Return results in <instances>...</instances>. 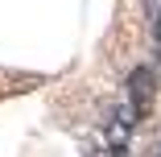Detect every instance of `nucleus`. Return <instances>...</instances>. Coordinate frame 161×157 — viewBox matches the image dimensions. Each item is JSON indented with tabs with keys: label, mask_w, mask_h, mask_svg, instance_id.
I'll return each mask as SVG.
<instances>
[{
	"label": "nucleus",
	"mask_w": 161,
	"mask_h": 157,
	"mask_svg": "<svg viewBox=\"0 0 161 157\" xmlns=\"http://www.w3.org/2000/svg\"><path fill=\"white\" fill-rule=\"evenodd\" d=\"M132 128H136V116L128 104H120L108 124H103V137H99V157H128V141H132Z\"/></svg>",
	"instance_id": "f257e3e1"
},
{
	"label": "nucleus",
	"mask_w": 161,
	"mask_h": 157,
	"mask_svg": "<svg viewBox=\"0 0 161 157\" xmlns=\"http://www.w3.org/2000/svg\"><path fill=\"white\" fill-rule=\"evenodd\" d=\"M153 95H157V75H153V66H136L132 75H128V108H132L136 120L149 112Z\"/></svg>",
	"instance_id": "f03ea898"
},
{
	"label": "nucleus",
	"mask_w": 161,
	"mask_h": 157,
	"mask_svg": "<svg viewBox=\"0 0 161 157\" xmlns=\"http://www.w3.org/2000/svg\"><path fill=\"white\" fill-rule=\"evenodd\" d=\"M157 58H161V13H157Z\"/></svg>",
	"instance_id": "7ed1b4c3"
},
{
	"label": "nucleus",
	"mask_w": 161,
	"mask_h": 157,
	"mask_svg": "<svg viewBox=\"0 0 161 157\" xmlns=\"http://www.w3.org/2000/svg\"><path fill=\"white\" fill-rule=\"evenodd\" d=\"M157 157H161V145H157Z\"/></svg>",
	"instance_id": "20e7f679"
}]
</instances>
